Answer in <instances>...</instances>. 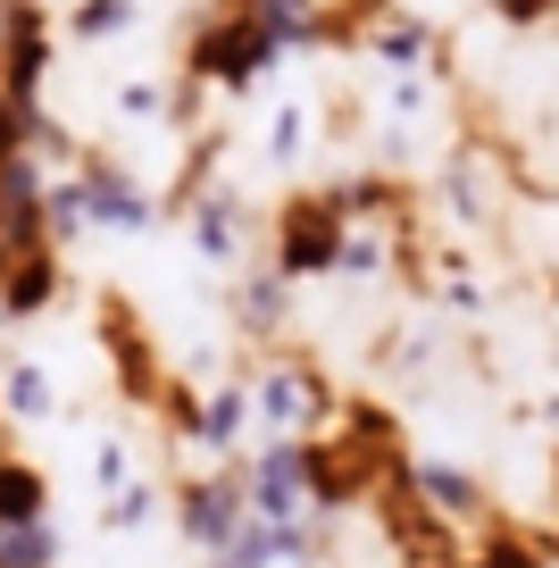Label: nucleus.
I'll use <instances>...</instances> for the list:
<instances>
[{
  "label": "nucleus",
  "instance_id": "nucleus-1",
  "mask_svg": "<svg viewBox=\"0 0 559 568\" xmlns=\"http://www.w3.org/2000/svg\"><path fill=\"white\" fill-rule=\"evenodd\" d=\"M276 260H284V276L334 267V260H343V210H334V201H284V217H276Z\"/></svg>",
  "mask_w": 559,
  "mask_h": 568
},
{
  "label": "nucleus",
  "instance_id": "nucleus-2",
  "mask_svg": "<svg viewBox=\"0 0 559 568\" xmlns=\"http://www.w3.org/2000/svg\"><path fill=\"white\" fill-rule=\"evenodd\" d=\"M267 51H276V34L243 9V18H217L193 59H201V75H217V84H251V75L267 68Z\"/></svg>",
  "mask_w": 559,
  "mask_h": 568
},
{
  "label": "nucleus",
  "instance_id": "nucleus-3",
  "mask_svg": "<svg viewBox=\"0 0 559 568\" xmlns=\"http://www.w3.org/2000/svg\"><path fill=\"white\" fill-rule=\"evenodd\" d=\"M51 284H59L51 251H18V260H9V284H0V310H18V318H34V310L51 302Z\"/></svg>",
  "mask_w": 559,
  "mask_h": 568
},
{
  "label": "nucleus",
  "instance_id": "nucleus-4",
  "mask_svg": "<svg viewBox=\"0 0 559 568\" xmlns=\"http://www.w3.org/2000/svg\"><path fill=\"white\" fill-rule=\"evenodd\" d=\"M42 501H51V485H42V468L26 460H0V527H34Z\"/></svg>",
  "mask_w": 559,
  "mask_h": 568
},
{
  "label": "nucleus",
  "instance_id": "nucleus-5",
  "mask_svg": "<svg viewBox=\"0 0 559 568\" xmlns=\"http://www.w3.org/2000/svg\"><path fill=\"white\" fill-rule=\"evenodd\" d=\"M293 494H301V452H276V460H267V477H260V510H267V518H293V510H301Z\"/></svg>",
  "mask_w": 559,
  "mask_h": 568
},
{
  "label": "nucleus",
  "instance_id": "nucleus-6",
  "mask_svg": "<svg viewBox=\"0 0 559 568\" xmlns=\"http://www.w3.org/2000/svg\"><path fill=\"white\" fill-rule=\"evenodd\" d=\"M184 527H193V535H226V527H234L226 494H210V485H201V494H193V510H184Z\"/></svg>",
  "mask_w": 559,
  "mask_h": 568
},
{
  "label": "nucleus",
  "instance_id": "nucleus-7",
  "mask_svg": "<svg viewBox=\"0 0 559 568\" xmlns=\"http://www.w3.org/2000/svg\"><path fill=\"white\" fill-rule=\"evenodd\" d=\"M476 568H542V551L526 544V535H492V544H485V560H476Z\"/></svg>",
  "mask_w": 559,
  "mask_h": 568
},
{
  "label": "nucleus",
  "instance_id": "nucleus-8",
  "mask_svg": "<svg viewBox=\"0 0 559 568\" xmlns=\"http://www.w3.org/2000/svg\"><path fill=\"white\" fill-rule=\"evenodd\" d=\"M9 393H18L26 418H34V409H51V385H42V368H18V376H9Z\"/></svg>",
  "mask_w": 559,
  "mask_h": 568
},
{
  "label": "nucleus",
  "instance_id": "nucleus-9",
  "mask_svg": "<svg viewBox=\"0 0 559 568\" xmlns=\"http://www.w3.org/2000/svg\"><path fill=\"white\" fill-rule=\"evenodd\" d=\"M492 9H501V18H509V26H535V18H551L559 0H492Z\"/></svg>",
  "mask_w": 559,
  "mask_h": 568
}]
</instances>
